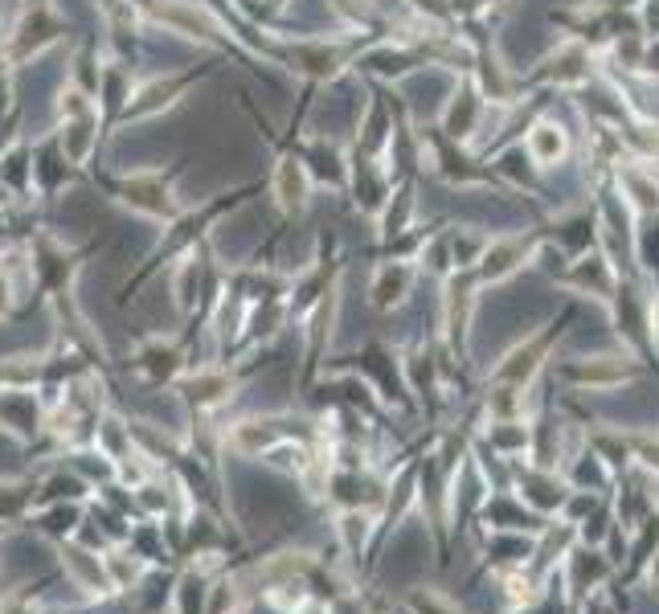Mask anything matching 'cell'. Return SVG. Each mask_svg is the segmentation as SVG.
Returning a JSON list of instances; mask_svg holds the SVG:
<instances>
[{
    "mask_svg": "<svg viewBox=\"0 0 659 614\" xmlns=\"http://www.w3.org/2000/svg\"><path fill=\"white\" fill-rule=\"evenodd\" d=\"M58 553H62L66 578L74 582V590H82L86 602H111V598H119L115 586H111V574H107V561L95 549H86L78 541H58Z\"/></svg>",
    "mask_w": 659,
    "mask_h": 614,
    "instance_id": "cell-1",
    "label": "cell"
},
{
    "mask_svg": "<svg viewBox=\"0 0 659 614\" xmlns=\"http://www.w3.org/2000/svg\"><path fill=\"white\" fill-rule=\"evenodd\" d=\"M369 533H373V524H369V516H365L361 508L344 512V516H340V524H336V537L344 541V549H348V553H361V545L369 541Z\"/></svg>",
    "mask_w": 659,
    "mask_h": 614,
    "instance_id": "cell-2",
    "label": "cell"
},
{
    "mask_svg": "<svg viewBox=\"0 0 659 614\" xmlns=\"http://www.w3.org/2000/svg\"><path fill=\"white\" fill-rule=\"evenodd\" d=\"M529 148H533V156L541 160V164H553L561 152H565V136H561V127H553V123H541L533 136H529Z\"/></svg>",
    "mask_w": 659,
    "mask_h": 614,
    "instance_id": "cell-3",
    "label": "cell"
}]
</instances>
